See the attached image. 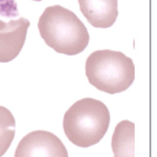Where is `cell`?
<instances>
[{
  "mask_svg": "<svg viewBox=\"0 0 157 157\" xmlns=\"http://www.w3.org/2000/svg\"><path fill=\"white\" fill-rule=\"evenodd\" d=\"M31 25L29 20L20 18L9 22L0 20V62L15 59L21 53Z\"/></svg>",
  "mask_w": 157,
  "mask_h": 157,
  "instance_id": "obj_5",
  "label": "cell"
},
{
  "mask_svg": "<svg viewBox=\"0 0 157 157\" xmlns=\"http://www.w3.org/2000/svg\"><path fill=\"white\" fill-rule=\"evenodd\" d=\"M114 157H135V124L128 120L120 121L112 136Z\"/></svg>",
  "mask_w": 157,
  "mask_h": 157,
  "instance_id": "obj_7",
  "label": "cell"
},
{
  "mask_svg": "<svg viewBox=\"0 0 157 157\" xmlns=\"http://www.w3.org/2000/svg\"><path fill=\"white\" fill-rule=\"evenodd\" d=\"M85 73L97 90L115 94L128 90L133 83L135 66L130 57L119 51L98 50L88 56Z\"/></svg>",
  "mask_w": 157,
  "mask_h": 157,
  "instance_id": "obj_3",
  "label": "cell"
},
{
  "mask_svg": "<svg viewBox=\"0 0 157 157\" xmlns=\"http://www.w3.org/2000/svg\"><path fill=\"white\" fill-rule=\"evenodd\" d=\"M33 1H42V0H33Z\"/></svg>",
  "mask_w": 157,
  "mask_h": 157,
  "instance_id": "obj_10",
  "label": "cell"
},
{
  "mask_svg": "<svg viewBox=\"0 0 157 157\" xmlns=\"http://www.w3.org/2000/svg\"><path fill=\"white\" fill-rule=\"evenodd\" d=\"M0 16L15 18L19 16L16 0H0Z\"/></svg>",
  "mask_w": 157,
  "mask_h": 157,
  "instance_id": "obj_9",
  "label": "cell"
},
{
  "mask_svg": "<svg viewBox=\"0 0 157 157\" xmlns=\"http://www.w3.org/2000/svg\"><path fill=\"white\" fill-rule=\"evenodd\" d=\"M110 124L107 106L94 98H83L74 103L65 113L63 128L67 138L76 146L88 148L98 143Z\"/></svg>",
  "mask_w": 157,
  "mask_h": 157,
  "instance_id": "obj_2",
  "label": "cell"
},
{
  "mask_svg": "<svg viewBox=\"0 0 157 157\" xmlns=\"http://www.w3.org/2000/svg\"><path fill=\"white\" fill-rule=\"evenodd\" d=\"M16 131V121L12 113L0 105V157L10 147Z\"/></svg>",
  "mask_w": 157,
  "mask_h": 157,
  "instance_id": "obj_8",
  "label": "cell"
},
{
  "mask_svg": "<svg viewBox=\"0 0 157 157\" xmlns=\"http://www.w3.org/2000/svg\"><path fill=\"white\" fill-rule=\"evenodd\" d=\"M38 29L49 47L67 56L83 52L90 41L83 22L74 12L59 5L44 10L38 21Z\"/></svg>",
  "mask_w": 157,
  "mask_h": 157,
  "instance_id": "obj_1",
  "label": "cell"
},
{
  "mask_svg": "<svg viewBox=\"0 0 157 157\" xmlns=\"http://www.w3.org/2000/svg\"><path fill=\"white\" fill-rule=\"evenodd\" d=\"M88 22L95 28H109L118 16L117 0H78Z\"/></svg>",
  "mask_w": 157,
  "mask_h": 157,
  "instance_id": "obj_6",
  "label": "cell"
},
{
  "mask_svg": "<svg viewBox=\"0 0 157 157\" xmlns=\"http://www.w3.org/2000/svg\"><path fill=\"white\" fill-rule=\"evenodd\" d=\"M14 157H68L58 137L45 130H34L20 141Z\"/></svg>",
  "mask_w": 157,
  "mask_h": 157,
  "instance_id": "obj_4",
  "label": "cell"
}]
</instances>
